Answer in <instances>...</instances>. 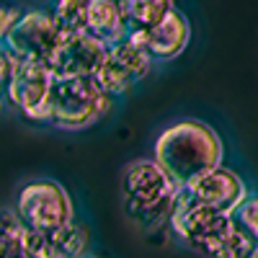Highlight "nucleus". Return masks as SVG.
<instances>
[{
  "instance_id": "obj_8",
  "label": "nucleus",
  "mask_w": 258,
  "mask_h": 258,
  "mask_svg": "<svg viewBox=\"0 0 258 258\" xmlns=\"http://www.w3.org/2000/svg\"><path fill=\"white\" fill-rule=\"evenodd\" d=\"M62 41V31L57 29L52 11H24L8 31L3 44L21 59H41L49 62L57 44Z\"/></svg>"
},
{
  "instance_id": "obj_7",
  "label": "nucleus",
  "mask_w": 258,
  "mask_h": 258,
  "mask_svg": "<svg viewBox=\"0 0 258 258\" xmlns=\"http://www.w3.org/2000/svg\"><path fill=\"white\" fill-rule=\"evenodd\" d=\"M153 62L155 59L147 54L142 44L124 36L116 44L106 47L103 62L93 78L106 93L116 98L126 91H132L142 78H147V73L153 70Z\"/></svg>"
},
{
  "instance_id": "obj_3",
  "label": "nucleus",
  "mask_w": 258,
  "mask_h": 258,
  "mask_svg": "<svg viewBox=\"0 0 258 258\" xmlns=\"http://www.w3.org/2000/svg\"><path fill=\"white\" fill-rule=\"evenodd\" d=\"M114 96H109L96 78H54L49 98V121L64 132H80L111 109Z\"/></svg>"
},
{
  "instance_id": "obj_10",
  "label": "nucleus",
  "mask_w": 258,
  "mask_h": 258,
  "mask_svg": "<svg viewBox=\"0 0 258 258\" xmlns=\"http://www.w3.org/2000/svg\"><path fill=\"white\" fill-rule=\"evenodd\" d=\"M183 188H188V194L194 199H199L202 204L217 209L222 214H232L243 204V199L248 197V186L245 181L235 173V170L217 165L202 173L199 178H194L191 183H186Z\"/></svg>"
},
{
  "instance_id": "obj_5",
  "label": "nucleus",
  "mask_w": 258,
  "mask_h": 258,
  "mask_svg": "<svg viewBox=\"0 0 258 258\" xmlns=\"http://www.w3.org/2000/svg\"><path fill=\"white\" fill-rule=\"evenodd\" d=\"M54 73L41 59L16 57L11 78L6 83V98L31 121H49V98H52Z\"/></svg>"
},
{
  "instance_id": "obj_13",
  "label": "nucleus",
  "mask_w": 258,
  "mask_h": 258,
  "mask_svg": "<svg viewBox=\"0 0 258 258\" xmlns=\"http://www.w3.org/2000/svg\"><path fill=\"white\" fill-rule=\"evenodd\" d=\"M119 8L126 24V34H142L176 6L173 0H119Z\"/></svg>"
},
{
  "instance_id": "obj_17",
  "label": "nucleus",
  "mask_w": 258,
  "mask_h": 258,
  "mask_svg": "<svg viewBox=\"0 0 258 258\" xmlns=\"http://www.w3.org/2000/svg\"><path fill=\"white\" fill-rule=\"evenodd\" d=\"M232 220L258 243V194H248L243 204L232 212Z\"/></svg>"
},
{
  "instance_id": "obj_18",
  "label": "nucleus",
  "mask_w": 258,
  "mask_h": 258,
  "mask_svg": "<svg viewBox=\"0 0 258 258\" xmlns=\"http://www.w3.org/2000/svg\"><path fill=\"white\" fill-rule=\"evenodd\" d=\"M21 11L18 8H11V6H0V41H6L8 31L13 29V24L18 21Z\"/></svg>"
},
{
  "instance_id": "obj_4",
  "label": "nucleus",
  "mask_w": 258,
  "mask_h": 258,
  "mask_svg": "<svg viewBox=\"0 0 258 258\" xmlns=\"http://www.w3.org/2000/svg\"><path fill=\"white\" fill-rule=\"evenodd\" d=\"M16 214L29 230L39 232H52L75 222V207L70 194L62 188V183L49 178L29 181L18 191Z\"/></svg>"
},
{
  "instance_id": "obj_12",
  "label": "nucleus",
  "mask_w": 258,
  "mask_h": 258,
  "mask_svg": "<svg viewBox=\"0 0 258 258\" xmlns=\"http://www.w3.org/2000/svg\"><path fill=\"white\" fill-rule=\"evenodd\" d=\"M85 31L96 36L101 44L111 47L126 36V24L119 8V0H88V21Z\"/></svg>"
},
{
  "instance_id": "obj_2",
  "label": "nucleus",
  "mask_w": 258,
  "mask_h": 258,
  "mask_svg": "<svg viewBox=\"0 0 258 258\" xmlns=\"http://www.w3.org/2000/svg\"><path fill=\"white\" fill-rule=\"evenodd\" d=\"M178 188L181 186L165 173L155 158L129 163L121 176L126 212L132 214V220H137L145 227L168 222Z\"/></svg>"
},
{
  "instance_id": "obj_11",
  "label": "nucleus",
  "mask_w": 258,
  "mask_h": 258,
  "mask_svg": "<svg viewBox=\"0 0 258 258\" xmlns=\"http://www.w3.org/2000/svg\"><path fill=\"white\" fill-rule=\"evenodd\" d=\"M126 39L142 44L153 59L165 62V59H176L188 47L191 26H188V18L178 8H170L155 26H150L142 34H126Z\"/></svg>"
},
{
  "instance_id": "obj_9",
  "label": "nucleus",
  "mask_w": 258,
  "mask_h": 258,
  "mask_svg": "<svg viewBox=\"0 0 258 258\" xmlns=\"http://www.w3.org/2000/svg\"><path fill=\"white\" fill-rule=\"evenodd\" d=\"M103 54L106 44H101L88 31H80L62 36L47 64L54 78H93L103 62Z\"/></svg>"
},
{
  "instance_id": "obj_15",
  "label": "nucleus",
  "mask_w": 258,
  "mask_h": 258,
  "mask_svg": "<svg viewBox=\"0 0 258 258\" xmlns=\"http://www.w3.org/2000/svg\"><path fill=\"white\" fill-rule=\"evenodd\" d=\"M47 240L54 258H80L88 248V230L78 222H70L59 230L47 232Z\"/></svg>"
},
{
  "instance_id": "obj_14",
  "label": "nucleus",
  "mask_w": 258,
  "mask_h": 258,
  "mask_svg": "<svg viewBox=\"0 0 258 258\" xmlns=\"http://www.w3.org/2000/svg\"><path fill=\"white\" fill-rule=\"evenodd\" d=\"M253 248H255V240L238 222H232L230 230H225L220 238L207 243L199 253L207 255V258H248Z\"/></svg>"
},
{
  "instance_id": "obj_1",
  "label": "nucleus",
  "mask_w": 258,
  "mask_h": 258,
  "mask_svg": "<svg viewBox=\"0 0 258 258\" xmlns=\"http://www.w3.org/2000/svg\"><path fill=\"white\" fill-rule=\"evenodd\" d=\"M225 145L220 135L199 119H181L165 126L155 140L153 158L178 186L191 183L207 170L222 165Z\"/></svg>"
},
{
  "instance_id": "obj_6",
  "label": "nucleus",
  "mask_w": 258,
  "mask_h": 258,
  "mask_svg": "<svg viewBox=\"0 0 258 258\" xmlns=\"http://www.w3.org/2000/svg\"><path fill=\"white\" fill-rule=\"evenodd\" d=\"M232 222H235L232 214H222L217 209L202 204L183 186L178 188L176 199H173V209H170V217H168L170 230L197 250H202L214 238H220L225 230L232 227Z\"/></svg>"
},
{
  "instance_id": "obj_21",
  "label": "nucleus",
  "mask_w": 258,
  "mask_h": 258,
  "mask_svg": "<svg viewBox=\"0 0 258 258\" xmlns=\"http://www.w3.org/2000/svg\"><path fill=\"white\" fill-rule=\"evenodd\" d=\"M0 96H3V93H0Z\"/></svg>"
},
{
  "instance_id": "obj_19",
  "label": "nucleus",
  "mask_w": 258,
  "mask_h": 258,
  "mask_svg": "<svg viewBox=\"0 0 258 258\" xmlns=\"http://www.w3.org/2000/svg\"><path fill=\"white\" fill-rule=\"evenodd\" d=\"M248 258H258V243H255V248L250 250V255H248Z\"/></svg>"
},
{
  "instance_id": "obj_20",
  "label": "nucleus",
  "mask_w": 258,
  "mask_h": 258,
  "mask_svg": "<svg viewBox=\"0 0 258 258\" xmlns=\"http://www.w3.org/2000/svg\"><path fill=\"white\" fill-rule=\"evenodd\" d=\"M80 258H91V255H80Z\"/></svg>"
},
{
  "instance_id": "obj_16",
  "label": "nucleus",
  "mask_w": 258,
  "mask_h": 258,
  "mask_svg": "<svg viewBox=\"0 0 258 258\" xmlns=\"http://www.w3.org/2000/svg\"><path fill=\"white\" fill-rule=\"evenodd\" d=\"M52 18L62 36L80 34L85 31V21H88V0H54Z\"/></svg>"
}]
</instances>
